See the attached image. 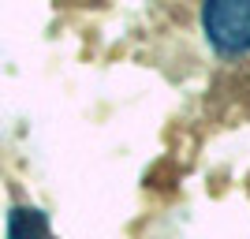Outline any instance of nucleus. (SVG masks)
Wrapping results in <instances>:
<instances>
[{"mask_svg":"<svg viewBox=\"0 0 250 239\" xmlns=\"http://www.w3.org/2000/svg\"><path fill=\"white\" fill-rule=\"evenodd\" d=\"M206 42L220 56L250 52V0H213L202 8Z\"/></svg>","mask_w":250,"mask_h":239,"instance_id":"f257e3e1","label":"nucleus"},{"mask_svg":"<svg viewBox=\"0 0 250 239\" xmlns=\"http://www.w3.org/2000/svg\"><path fill=\"white\" fill-rule=\"evenodd\" d=\"M8 239H52L49 217L34 206H15L8 213Z\"/></svg>","mask_w":250,"mask_h":239,"instance_id":"f03ea898","label":"nucleus"}]
</instances>
